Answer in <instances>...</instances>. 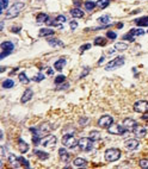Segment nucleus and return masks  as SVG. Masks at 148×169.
Instances as JSON below:
<instances>
[{
	"label": "nucleus",
	"instance_id": "obj_48",
	"mask_svg": "<svg viewBox=\"0 0 148 169\" xmlns=\"http://www.w3.org/2000/svg\"><path fill=\"white\" fill-rule=\"evenodd\" d=\"M68 87H69V84H68V83H63V84H62V86H61L59 90H66V88H68Z\"/></svg>",
	"mask_w": 148,
	"mask_h": 169
},
{
	"label": "nucleus",
	"instance_id": "obj_18",
	"mask_svg": "<svg viewBox=\"0 0 148 169\" xmlns=\"http://www.w3.org/2000/svg\"><path fill=\"white\" fill-rule=\"evenodd\" d=\"M32 95H34V93H32L31 90H25V92L23 93V95H22V98H21V101H22L23 104H25V103H28V101L32 98Z\"/></svg>",
	"mask_w": 148,
	"mask_h": 169
},
{
	"label": "nucleus",
	"instance_id": "obj_31",
	"mask_svg": "<svg viewBox=\"0 0 148 169\" xmlns=\"http://www.w3.org/2000/svg\"><path fill=\"white\" fill-rule=\"evenodd\" d=\"M18 77H19V81L22 82V83H24V84H26V83H29V77H26V74L24 73V71H22V73H19V75H18Z\"/></svg>",
	"mask_w": 148,
	"mask_h": 169
},
{
	"label": "nucleus",
	"instance_id": "obj_38",
	"mask_svg": "<svg viewBox=\"0 0 148 169\" xmlns=\"http://www.w3.org/2000/svg\"><path fill=\"white\" fill-rule=\"evenodd\" d=\"M19 160H21V163H22V165H23V167H25V168H30V163H29V161H28L26 158H24L23 156H21V157H19Z\"/></svg>",
	"mask_w": 148,
	"mask_h": 169
},
{
	"label": "nucleus",
	"instance_id": "obj_44",
	"mask_svg": "<svg viewBox=\"0 0 148 169\" xmlns=\"http://www.w3.org/2000/svg\"><path fill=\"white\" fill-rule=\"evenodd\" d=\"M69 26H70V29H72V30H75V29L78 28V23H77V20H72V22L69 23Z\"/></svg>",
	"mask_w": 148,
	"mask_h": 169
},
{
	"label": "nucleus",
	"instance_id": "obj_17",
	"mask_svg": "<svg viewBox=\"0 0 148 169\" xmlns=\"http://www.w3.org/2000/svg\"><path fill=\"white\" fill-rule=\"evenodd\" d=\"M66 62H67V60H66L64 57H61V58H59V60L55 62V64H54V68H55L57 71H61V70L64 68V64H66Z\"/></svg>",
	"mask_w": 148,
	"mask_h": 169
},
{
	"label": "nucleus",
	"instance_id": "obj_6",
	"mask_svg": "<svg viewBox=\"0 0 148 169\" xmlns=\"http://www.w3.org/2000/svg\"><path fill=\"white\" fill-rule=\"evenodd\" d=\"M124 62H125L124 57H123V56H118V57H116L115 60L110 61V62L105 66V69H106V70H112V69L119 68V67H122V66L124 64Z\"/></svg>",
	"mask_w": 148,
	"mask_h": 169
},
{
	"label": "nucleus",
	"instance_id": "obj_21",
	"mask_svg": "<svg viewBox=\"0 0 148 169\" xmlns=\"http://www.w3.org/2000/svg\"><path fill=\"white\" fill-rule=\"evenodd\" d=\"M18 149H19V151L22 154H25L29 150V144L26 142H24L22 138H19V141H18Z\"/></svg>",
	"mask_w": 148,
	"mask_h": 169
},
{
	"label": "nucleus",
	"instance_id": "obj_20",
	"mask_svg": "<svg viewBox=\"0 0 148 169\" xmlns=\"http://www.w3.org/2000/svg\"><path fill=\"white\" fill-rule=\"evenodd\" d=\"M135 24H136L137 26H141V28L148 26V16H144V17H141V18L135 19Z\"/></svg>",
	"mask_w": 148,
	"mask_h": 169
},
{
	"label": "nucleus",
	"instance_id": "obj_15",
	"mask_svg": "<svg viewBox=\"0 0 148 169\" xmlns=\"http://www.w3.org/2000/svg\"><path fill=\"white\" fill-rule=\"evenodd\" d=\"M133 132H134V133H135L137 137H140V138H143V137L146 136V133H147V130H146L143 126H141V125H136Z\"/></svg>",
	"mask_w": 148,
	"mask_h": 169
},
{
	"label": "nucleus",
	"instance_id": "obj_24",
	"mask_svg": "<svg viewBox=\"0 0 148 169\" xmlns=\"http://www.w3.org/2000/svg\"><path fill=\"white\" fill-rule=\"evenodd\" d=\"M15 86V81L12 79H6L5 81H3L1 83V87L5 88V90H9V88H12Z\"/></svg>",
	"mask_w": 148,
	"mask_h": 169
},
{
	"label": "nucleus",
	"instance_id": "obj_27",
	"mask_svg": "<svg viewBox=\"0 0 148 169\" xmlns=\"http://www.w3.org/2000/svg\"><path fill=\"white\" fill-rule=\"evenodd\" d=\"M35 154H36V156H37L40 160H42V161H44V160H47V158L49 157V154H47V152H44V151H41V150H35Z\"/></svg>",
	"mask_w": 148,
	"mask_h": 169
},
{
	"label": "nucleus",
	"instance_id": "obj_40",
	"mask_svg": "<svg viewBox=\"0 0 148 169\" xmlns=\"http://www.w3.org/2000/svg\"><path fill=\"white\" fill-rule=\"evenodd\" d=\"M106 37L110 38V39H116L117 35H116L115 32H112V31H108V32H106Z\"/></svg>",
	"mask_w": 148,
	"mask_h": 169
},
{
	"label": "nucleus",
	"instance_id": "obj_11",
	"mask_svg": "<svg viewBox=\"0 0 148 169\" xmlns=\"http://www.w3.org/2000/svg\"><path fill=\"white\" fill-rule=\"evenodd\" d=\"M136 125H137L136 122L134 119H131V118H125L123 120V126H124V129L127 131H134V129H135Z\"/></svg>",
	"mask_w": 148,
	"mask_h": 169
},
{
	"label": "nucleus",
	"instance_id": "obj_25",
	"mask_svg": "<svg viewBox=\"0 0 148 169\" xmlns=\"http://www.w3.org/2000/svg\"><path fill=\"white\" fill-rule=\"evenodd\" d=\"M48 19H49V16H48L47 13H38V16L36 17V22H37L38 24H41V23H45Z\"/></svg>",
	"mask_w": 148,
	"mask_h": 169
},
{
	"label": "nucleus",
	"instance_id": "obj_23",
	"mask_svg": "<svg viewBox=\"0 0 148 169\" xmlns=\"http://www.w3.org/2000/svg\"><path fill=\"white\" fill-rule=\"evenodd\" d=\"M54 35V30L51 29H41L38 32L40 37H48V36H53Z\"/></svg>",
	"mask_w": 148,
	"mask_h": 169
},
{
	"label": "nucleus",
	"instance_id": "obj_52",
	"mask_svg": "<svg viewBox=\"0 0 148 169\" xmlns=\"http://www.w3.org/2000/svg\"><path fill=\"white\" fill-rule=\"evenodd\" d=\"M4 29V22H1V25H0V30Z\"/></svg>",
	"mask_w": 148,
	"mask_h": 169
},
{
	"label": "nucleus",
	"instance_id": "obj_12",
	"mask_svg": "<svg viewBox=\"0 0 148 169\" xmlns=\"http://www.w3.org/2000/svg\"><path fill=\"white\" fill-rule=\"evenodd\" d=\"M9 162H10V164H11L12 168H19L22 165L19 157H17L15 154H10L9 155Z\"/></svg>",
	"mask_w": 148,
	"mask_h": 169
},
{
	"label": "nucleus",
	"instance_id": "obj_22",
	"mask_svg": "<svg viewBox=\"0 0 148 169\" xmlns=\"http://www.w3.org/2000/svg\"><path fill=\"white\" fill-rule=\"evenodd\" d=\"M70 15H72V17H74V18H83L84 17V11H81L79 7H75V9H72L70 10Z\"/></svg>",
	"mask_w": 148,
	"mask_h": 169
},
{
	"label": "nucleus",
	"instance_id": "obj_49",
	"mask_svg": "<svg viewBox=\"0 0 148 169\" xmlns=\"http://www.w3.org/2000/svg\"><path fill=\"white\" fill-rule=\"evenodd\" d=\"M117 28H118V29H122V28H123V24H122V23H118V24H117Z\"/></svg>",
	"mask_w": 148,
	"mask_h": 169
},
{
	"label": "nucleus",
	"instance_id": "obj_1",
	"mask_svg": "<svg viewBox=\"0 0 148 169\" xmlns=\"http://www.w3.org/2000/svg\"><path fill=\"white\" fill-rule=\"evenodd\" d=\"M104 157H105V161H108V162H116L121 158V150L115 149V148L108 149L104 154Z\"/></svg>",
	"mask_w": 148,
	"mask_h": 169
},
{
	"label": "nucleus",
	"instance_id": "obj_26",
	"mask_svg": "<svg viewBox=\"0 0 148 169\" xmlns=\"http://www.w3.org/2000/svg\"><path fill=\"white\" fill-rule=\"evenodd\" d=\"M48 43H49V45H51V47H63V43H62L60 39H57V38L48 39Z\"/></svg>",
	"mask_w": 148,
	"mask_h": 169
},
{
	"label": "nucleus",
	"instance_id": "obj_19",
	"mask_svg": "<svg viewBox=\"0 0 148 169\" xmlns=\"http://www.w3.org/2000/svg\"><path fill=\"white\" fill-rule=\"evenodd\" d=\"M53 127L50 126V124H42L40 127H38V133H40V136H44L45 133H48L50 130H51Z\"/></svg>",
	"mask_w": 148,
	"mask_h": 169
},
{
	"label": "nucleus",
	"instance_id": "obj_50",
	"mask_svg": "<svg viewBox=\"0 0 148 169\" xmlns=\"http://www.w3.org/2000/svg\"><path fill=\"white\" fill-rule=\"evenodd\" d=\"M74 4H75V5H78V6H79V5H80V0H77V1H74Z\"/></svg>",
	"mask_w": 148,
	"mask_h": 169
},
{
	"label": "nucleus",
	"instance_id": "obj_46",
	"mask_svg": "<svg viewBox=\"0 0 148 169\" xmlns=\"http://www.w3.org/2000/svg\"><path fill=\"white\" fill-rule=\"evenodd\" d=\"M89 71H90V69H89V68H86V69H84V71H83V74L80 75V79H83V77H84L85 75H87V74H89Z\"/></svg>",
	"mask_w": 148,
	"mask_h": 169
},
{
	"label": "nucleus",
	"instance_id": "obj_45",
	"mask_svg": "<svg viewBox=\"0 0 148 169\" xmlns=\"http://www.w3.org/2000/svg\"><path fill=\"white\" fill-rule=\"evenodd\" d=\"M21 29H22L21 26H13L11 31H12L13 34H18V32H21Z\"/></svg>",
	"mask_w": 148,
	"mask_h": 169
},
{
	"label": "nucleus",
	"instance_id": "obj_35",
	"mask_svg": "<svg viewBox=\"0 0 148 169\" xmlns=\"http://www.w3.org/2000/svg\"><path fill=\"white\" fill-rule=\"evenodd\" d=\"M109 20H110V17H109V16H102V17L98 18V22H99L100 24H103V25H108V24H109Z\"/></svg>",
	"mask_w": 148,
	"mask_h": 169
},
{
	"label": "nucleus",
	"instance_id": "obj_29",
	"mask_svg": "<svg viewBox=\"0 0 148 169\" xmlns=\"http://www.w3.org/2000/svg\"><path fill=\"white\" fill-rule=\"evenodd\" d=\"M93 44H95V45H99V47H103V45H105V44H106V39H105L104 37H97V38L95 39Z\"/></svg>",
	"mask_w": 148,
	"mask_h": 169
},
{
	"label": "nucleus",
	"instance_id": "obj_13",
	"mask_svg": "<svg viewBox=\"0 0 148 169\" xmlns=\"http://www.w3.org/2000/svg\"><path fill=\"white\" fill-rule=\"evenodd\" d=\"M138 141L137 139H134V138H130V139H128V141H125L124 142V146L127 148V149H129V150H135V149H137L138 148Z\"/></svg>",
	"mask_w": 148,
	"mask_h": 169
},
{
	"label": "nucleus",
	"instance_id": "obj_9",
	"mask_svg": "<svg viewBox=\"0 0 148 169\" xmlns=\"http://www.w3.org/2000/svg\"><path fill=\"white\" fill-rule=\"evenodd\" d=\"M114 123V119H112V117L111 116H108V114H105V116H102L100 118H99V120H98V125L100 126V127H109L111 124Z\"/></svg>",
	"mask_w": 148,
	"mask_h": 169
},
{
	"label": "nucleus",
	"instance_id": "obj_2",
	"mask_svg": "<svg viewBox=\"0 0 148 169\" xmlns=\"http://www.w3.org/2000/svg\"><path fill=\"white\" fill-rule=\"evenodd\" d=\"M24 3H16V4H13L9 10H7V12H6V18H16L19 13H21V11L24 9Z\"/></svg>",
	"mask_w": 148,
	"mask_h": 169
},
{
	"label": "nucleus",
	"instance_id": "obj_7",
	"mask_svg": "<svg viewBox=\"0 0 148 169\" xmlns=\"http://www.w3.org/2000/svg\"><path fill=\"white\" fill-rule=\"evenodd\" d=\"M134 111L138 113H148V101L146 100H138L134 104Z\"/></svg>",
	"mask_w": 148,
	"mask_h": 169
},
{
	"label": "nucleus",
	"instance_id": "obj_36",
	"mask_svg": "<svg viewBox=\"0 0 148 169\" xmlns=\"http://www.w3.org/2000/svg\"><path fill=\"white\" fill-rule=\"evenodd\" d=\"M0 3H1V6H0V13H3L4 12V10L7 7V5H9V0H0Z\"/></svg>",
	"mask_w": 148,
	"mask_h": 169
},
{
	"label": "nucleus",
	"instance_id": "obj_33",
	"mask_svg": "<svg viewBox=\"0 0 148 169\" xmlns=\"http://www.w3.org/2000/svg\"><path fill=\"white\" fill-rule=\"evenodd\" d=\"M110 4V0H99V1H97V6L99 7V9H105L108 5Z\"/></svg>",
	"mask_w": 148,
	"mask_h": 169
},
{
	"label": "nucleus",
	"instance_id": "obj_37",
	"mask_svg": "<svg viewBox=\"0 0 148 169\" xmlns=\"http://www.w3.org/2000/svg\"><path fill=\"white\" fill-rule=\"evenodd\" d=\"M64 80H66V77H64V75H59L56 79H55V84H61L62 82H64Z\"/></svg>",
	"mask_w": 148,
	"mask_h": 169
},
{
	"label": "nucleus",
	"instance_id": "obj_41",
	"mask_svg": "<svg viewBox=\"0 0 148 169\" xmlns=\"http://www.w3.org/2000/svg\"><path fill=\"white\" fill-rule=\"evenodd\" d=\"M123 39H127V41H129V42H133V41H134V36H133L130 32H128L127 35L123 36Z\"/></svg>",
	"mask_w": 148,
	"mask_h": 169
},
{
	"label": "nucleus",
	"instance_id": "obj_14",
	"mask_svg": "<svg viewBox=\"0 0 148 169\" xmlns=\"http://www.w3.org/2000/svg\"><path fill=\"white\" fill-rule=\"evenodd\" d=\"M59 155H60V158H61V161L63 163H68V161L70 160V154L64 148L59 149Z\"/></svg>",
	"mask_w": 148,
	"mask_h": 169
},
{
	"label": "nucleus",
	"instance_id": "obj_39",
	"mask_svg": "<svg viewBox=\"0 0 148 169\" xmlns=\"http://www.w3.org/2000/svg\"><path fill=\"white\" fill-rule=\"evenodd\" d=\"M140 167L141 168H143V169H147L148 168V160H141L140 161Z\"/></svg>",
	"mask_w": 148,
	"mask_h": 169
},
{
	"label": "nucleus",
	"instance_id": "obj_5",
	"mask_svg": "<svg viewBox=\"0 0 148 169\" xmlns=\"http://www.w3.org/2000/svg\"><path fill=\"white\" fill-rule=\"evenodd\" d=\"M78 145L83 151H90L93 149V141L90 137H83L78 141Z\"/></svg>",
	"mask_w": 148,
	"mask_h": 169
},
{
	"label": "nucleus",
	"instance_id": "obj_3",
	"mask_svg": "<svg viewBox=\"0 0 148 169\" xmlns=\"http://www.w3.org/2000/svg\"><path fill=\"white\" fill-rule=\"evenodd\" d=\"M0 49H1V54H0V60H3V58H5L6 56H9V55L13 51L15 45H13L12 42L6 41V42H3L1 44H0Z\"/></svg>",
	"mask_w": 148,
	"mask_h": 169
},
{
	"label": "nucleus",
	"instance_id": "obj_30",
	"mask_svg": "<svg viewBox=\"0 0 148 169\" xmlns=\"http://www.w3.org/2000/svg\"><path fill=\"white\" fill-rule=\"evenodd\" d=\"M116 50H119V51H124V50H127L128 49V44L127 43H116L115 44V47H114Z\"/></svg>",
	"mask_w": 148,
	"mask_h": 169
},
{
	"label": "nucleus",
	"instance_id": "obj_4",
	"mask_svg": "<svg viewBox=\"0 0 148 169\" xmlns=\"http://www.w3.org/2000/svg\"><path fill=\"white\" fill-rule=\"evenodd\" d=\"M62 144L67 149H73L78 145V141L73 135H64L62 137Z\"/></svg>",
	"mask_w": 148,
	"mask_h": 169
},
{
	"label": "nucleus",
	"instance_id": "obj_8",
	"mask_svg": "<svg viewBox=\"0 0 148 169\" xmlns=\"http://www.w3.org/2000/svg\"><path fill=\"white\" fill-rule=\"evenodd\" d=\"M108 131H109V133H111V135H123L127 130L124 129V126H123V125L111 124V125L108 127Z\"/></svg>",
	"mask_w": 148,
	"mask_h": 169
},
{
	"label": "nucleus",
	"instance_id": "obj_28",
	"mask_svg": "<svg viewBox=\"0 0 148 169\" xmlns=\"http://www.w3.org/2000/svg\"><path fill=\"white\" fill-rule=\"evenodd\" d=\"M129 32H130L134 37H136V36H142V35L146 34V31H144L143 29H131Z\"/></svg>",
	"mask_w": 148,
	"mask_h": 169
},
{
	"label": "nucleus",
	"instance_id": "obj_10",
	"mask_svg": "<svg viewBox=\"0 0 148 169\" xmlns=\"http://www.w3.org/2000/svg\"><path fill=\"white\" fill-rule=\"evenodd\" d=\"M56 144V137L54 135H49L48 137H45L43 141H42V145L45 146V148H53L54 145Z\"/></svg>",
	"mask_w": 148,
	"mask_h": 169
},
{
	"label": "nucleus",
	"instance_id": "obj_51",
	"mask_svg": "<svg viewBox=\"0 0 148 169\" xmlns=\"http://www.w3.org/2000/svg\"><path fill=\"white\" fill-rule=\"evenodd\" d=\"M104 58H105L104 56H103V57H100V60H99V64H100V63H103V61H104Z\"/></svg>",
	"mask_w": 148,
	"mask_h": 169
},
{
	"label": "nucleus",
	"instance_id": "obj_42",
	"mask_svg": "<svg viewBox=\"0 0 148 169\" xmlns=\"http://www.w3.org/2000/svg\"><path fill=\"white\" fill-rule=\"evenodd\" d=\"M90 48H91V44H90V43H87V44H84V45H81V47H80V52L83 54L84 51L89 50Z\"/></svg>",
	"mask_w": 148,
	"mask_h": 169
},
{
	"label": "nucleus",
	"instance_id": "obj_34",
	"mask_svg": "<svg viewBox=\"0 0 148 169\" xmlns=\"http://www.w3.org/2000/svg\"><path fill=\"white\" fill-rule=\"evenodd\" d=\"M96 6H97V4H96L95 1H86V3H85V9H86V11H92Z\"/></svg>",
	"mask_w": 148,
	"mask_h": 169
},
{
	"label": "nucleus",
	"instance_id": "obj_47",
	"mask_svg": "<svg viewBox=\"0 0 148 169\" xmlns=\"http://www.w3.org/2000/svg\"><path fill=\"white\" fill-rule=\"evenodd\" d=\"M47 74H48V75H53V74H54V70L48 67V68H47Z\"/></svg>",
	"mask_w": 148,
	"mask_h": 169
},
{
	"label": "nucleus",
	"instance_id": "obj_32",
	"mask_svg": "<svg viewBox=\"0 0 148 169\" xmlns=\"http://www.w3.org/2000/svg\"><path fill=\"white\" fill-rule=\"evenodd\" d=\"M90 138H91L93 142L99 141V139H100V133H99L98 131H91V132H90Z\"/></svg>",
	"mask_w": 148,
	"mask_h": 169
},
{
	"label": "nucleus",
	"instance_id": "obj_43",
	"mask_svg": "<svg viewBox=\"0 0 148 169\" xmlns=\"http://www.w3.org/2000/svg\"><path fill=\"white\" fill-rule=\"evenodd\" d=\"M42 80H44V75H43V74H38V75H36V76L34 77V81H35V82H40V81H42Z\"/></svg>",
	"mask_w": 148,
	"mask_h": 169
},
{
	"label": "nucleus",
	"instance_id": "obj_16",
	"mask_svg": "<svg viewBox=\"0 0 148 169\" xmlns=\"http://www.w3.org/2000/svg\"><path fill=\"white\" fill-rule=\"evenodd\" d=\"M73 165L77 167V168H84L87 165V161L85 158H81V157H77L75 160L73 161Z\"/></svg>",
	"mask_w": 148,
	"mask_h": 169
}]
</instances>
